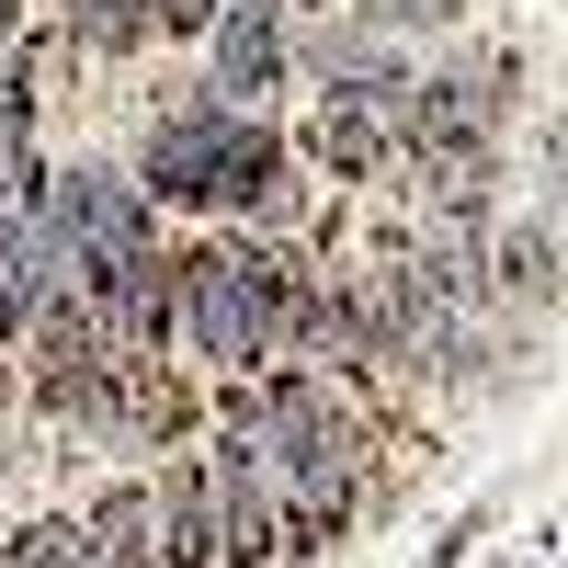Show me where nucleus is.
Wrapping results in <instances>:
<instances>
[{"mask_svg": "<svg viewBox=\"0 0 568 568\" xmlns=\"http://www.w3.org/2000/svg\"><path fill=\"white\" fill-rule=\"evenodd\" d=\"M12 557H23V568H103V546H91V535H69V524H34Z\"/></svg>", "mask_w": 568, "mask_h": 568, "instance_id": "obj_9", "label": "nucleus"}, {"mask_svg": "<svg viewBox=\"0 0 568 568\" xmlns=\"http://www.w3.org/2000/svg\"><path fill=\"white\" fill-rule=\"evenodd\" d=\"M136 23H149V0H80V34H103V45H125Z\"/></svg>", "mask_w": 568, "mask_h": 568, "instance_id": "obj_10", "label": "nucleus"}, {"mask_svg": "<svg viewBox=\"0 0 568 568\" xmlns=\"http://www.w3.org/2000/svg\"><path fill=\"white\" fill-rule=\"evenodd\" d=\"M205 500H216V546L240 557V568H262L273 557V500H262V455L251 444L205 466Z\"/></svg>", "mask_w": 568, "mask_h": 568, "instance_id": "obj_6", "label": "nucleus"}, {"mask_svg": "<svg viewBox=\"0 0 568 568\" xmlns=\"http://www.w3.org/2000/svg\"><path fill=\"white\" fill-rule=\"evenodd\" d=\"M149 182L182 194V205H251L262 182H273V125H262L251 103H194V114L160 125Z\"/></svg>", "mask_w": 568, "mask_h": 568, "instance_id": "obj_1", "label": "nucleus"}, {"mask_svg": "<svg viewBox=\"0 0 568 568\" xmlns=\"http://www.w3.org/2000/svg\"><path fill=\"white\" fill-rule=\"evenodd\" d=\"M273 69H284L273 0H216V91H227V103H251V91H273Z\"/></svg>", "mask_w": 568, "mask_h": 568, "instance_id": "obj_5", "label": "nucleus"}, {"mask_svg": "<svg viewBox=\"0 0 568 568\" xmlns=\"http://www.w3.org/2000/svg\"><path fill=\"white\" fill-rule=\"evenodd\" d=\"M45 240H58V262L80 284H103L114 262L149 251V216H136V194L114 171H58V182H45Z\"/></svg>", "mask_w": 568, "mask_h": 568, "instance_id": "obj_3", "label": "nucleus"}, {"mask_svg": "<svg viewBox=\"0 0 568 568\" xmlns=\"http://www.w3.org/2000/svg\"><path fill=\"white\" fill-rule=\"evenodd\" d=\"M45 296H58V240H45L23 205H0V329L45 318Z\"/></svg>", "mask_w": 568, "mask_h": 568, "instance_id": "obj_7", "label": "nucleus"}, {"mask_svg": "<svg viewBox=\"0 0 568 568\" xmlns=\"http://www.w3.org/2000/svg\"><path fill=\"white\" fill-rule=\"evenodd\" d=\"M160 524H171V489H114L91 511V546H103V568H160Z\"/></svg>", "mask_w": 568, "mask_h": 568, "instance_id": "obj_8", "label": "nucleus"}, {"mask_svg": "<svg viewBox=\"0 0 568 568\" xmlns=\"http://www.w3.org/2000/svg\"><path fill=\"white\" fill-rule=\"evenodd\" d=\"M251 455L273 466V478H296V500H307V511H329V500L353 489V433H342V420H329L307 387H284V398L251 420Z\"/></svg>", "mask_w": 568, "mask_h": 568, "instance_id": "obj_4", "label": "nucleus"}, {"mask_svg": "<svg viewBox=\"0 0 568 568\" xmlns=\"http://www.w3.org/2000/svg\"><path fill=\"white\" fill-rule=\"evenodd\" d=\"M466 0H364V23H455Z\"/></svg>", "mask_w": 568, "mask_h": 568, "instance_id": "obj_11", "label": "nucleus"}, {"mask_svg": "<svg viewBox=\"0 0 568 568\" xmlns=\"http://www.w3.org/2000/svg\"><path fill=\"white\" fill-rule=\"evenodd\" d=\"M182 318H194V342L216 364H262L273 318H284V273L240 262V251H205V262H182Z\"/></svg>", "mask_w": 568, "mask_h": 568, "instance_id": "obj_2", "label": "nucleus"}]
</instances>
